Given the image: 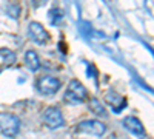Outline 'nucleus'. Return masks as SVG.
Returning a JSON list of instances; mask_svg holds the SVG:
<instances>
[{"instance_id":"1","label":"nucleus","mask_w":154,"mask_h":139,"mask_svg":"<svg viewBox=\"0 0 154 139\" xmlns=\"http://www.w3.org/2000/svg\"><path fill=\"white\" fill-rule=\"evenodd\" d=\"M88 97V91L86 88L83 87V84L80 81L77 79H72L69 84H68V88L65 91V96H63V99H65L66 104H82L85 102Z\"/></svg>"},{"instance_id":"2","label":"nucleus","mask_w":154,"mask_h":139,"mask_svg":"<svg viewBox=\"0 0 154 139\" xmlns=\"http://www.w3.org/2000/svg\"><path fill=\"white\" fill-rule=\"evenodd\" d=\"M20 131V119L12 113L0 115V133L6 137H16Z\"/></svg>"},{"instance_id":"3","label":"nucleus","mask_w":154,"mask_h":139,"mask_svg":"<svg viewBox=\"0 0 154 139\" xmlns=\"http://www.w3.org/2000/svg\"><path fill=\"white\" fill-rule=\"evenodd\" d=\"M35 87L42 94L49 96V94H56L60 90L62 84L57 77H54V76H42V77L37 81Z\"/></svg>"},{"instance_id":"4","label":"nucleus","mask_w":154,"mask_h":139,"mask_svg":"<svg viewBox=\"0 0 154 139\" xmlns=\"http://www.w3.org/2000/svg\"><path fill=\"white\" fill-rule=\"evenodd\" d=\"M77 131L93 134V136H102V134H105L106 127H105V124H102L97 119H86L77 125Z\"/></svg>"},{"instance_id":"5","label":"nucleus","mask_w":154,"mask_h":139,"mask_svg":"<svg viewBox=\"0 0 154 139\" xmlns=\"http://www.w3.org/2000/svg\"><path fill=\"white\" fill-rule=\"evenodd\" d=\"M43 121L46 124V127L51 128V130H56L59 127H62L65 124V119H63V115L62 111L57 108V107H49L45 110L43 113Z\"/></svg>"},{"instance_id":"6","label":"nucleus","mask_w":154,"mask_h":139,"mask_svg":"<svg viewBox=\"0 0 154 139\" xmlns=\"http://www.w3.org/2000/svg\"><path fill=\"white\" fill-rule=\"evenodd\" d=\"M28 31H29V36L32 37V40L35 43H38V45H45L49 40L48 31L38 22H31L29 27H28Z\"/></svg>"},{"instance_id":"7","label":"nucleus","mask_w":154,"mask_h":139,"mask_svg":"<svg viewBox=\"0 0 154 139\" xmlns=\"http://www.w3.org/2000/svg\"><path fill=\"white\" fill-rule=\"evenodd\" d=\"M123 127L128 131H131L133 134H137V136L145 134V127L142 125V122H140L137 118H134V116H126L123 119Z\"/></svg>"},{"instance_id":"8","label":"nucleus","mask_w":154,"mask_h":139,"mask_svg":"<svg viewBox=\"0 0 154 139\" xmlns=\"http://www.w3.org/2000/svg\"><path fill=\"white\" fill-rule=\"evenodd\" d=\"M25 64H26V67L31 71H37L38 68H40V59H38L37 53L32 51V49L26 51V54H25Z\"/></svg>"},{"instance_id":"9","label":"nucleus","mask_w":154,"mask_h":139,"mask_svg":"<svg viewBox=\"0 0 154 139\" xmlns=\"http://www.w3.org/2000/svg\"><path fill=\"white\" fill-rule=\"evenodd\" d=\"M88 107H89V110H91L96 116H100V118H106V116H108V113H106L105 107L102 105V102H100L99 99H96V97H93L91 100H89Z\"/></svg>"},{"instance_id":"10","label":"nucleus","mask_w":154,"mask_h":139,"mask_svg":"<svg viewBox=\"0 0 154 139\" xmlns=\"http://www.w3.org/2000/svg\"><path fill=\"white\" fill-rule=\"evenodd\" d=\"M106 97L109 99L108 102L111 104L112 110L116 108V104H117V102H119L120 105H126V102H125V99H122V97H120V96H119L117 93H116V91H108V93H106Z\"/></svg>"},{"instance_id":"11","label":"nucleus","mask_w":154,"mask_h":139,"mask_svg":"<svg viewBox=\"0 0 154 139\" xmlns=\"http://www.w3.org/2000/svg\"><path fill=\"white\" fill-rule=\"evenodd\" d=\"M48 19H49V22L53 23V25H57V23H59V20H62V19H63V11H62V9H59V8H53V9L49 11Z\"/></svg>"},{"instance_id":"12","label":"nucleus","mask_w":154,"mask_h":139,"mask_svg":"<svg viewBox=\"0 0 154 139\" xmlns=\"http://www.w3.org/2000/svg\"><path fill=\"white\" fill-rule=\"evenodd\" d=\"M0 54L5 57L6 64H12V62L16 60V54L12 53V51H8V49H0Z\"/></svg>"},{"instance_id":"13","label":"nucleus","mask_w":154,"mask_h":139,"mask_svg":"<svg viewBox=\"0 0 154 139\" xmlns=\"http://www.w3.org/2000/svg\"><path fill=\"white\" fill-rule=\"evenodd\" d=\"M8 12H9V16L11 17H14V19H17L19 17V14H20V8H19V5H9L8 6Z\"/></svg>"}]
</instances>
